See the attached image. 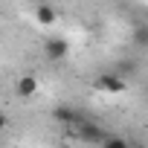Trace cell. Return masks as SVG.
<instances>
[{
  "instance_id": "7a4b0ae2",
  "label": "cell",
  "mask_w": 148,
  "mask_h": 148,
  "mask_svg": "<svg viewBox=\"0 0 148 148\" xmlns=\"http://www.w3.org/2000/svg\"><path fill=\"white\" fill-rule=\"evenodd\" d=\"M67 52H70V44H67V38H47L44 41V55H47V61H52V64H58V61H64L67 58Z\"/></svg>"
},
{
  "instance_id": "8992f818",
  "label": "cell",
  "mask_w": 148,
  "mask_h": 148,
  "mask_svg": "<svg viewBox=\"0 0 148 148\" xmlns=\"http://www.w3.org/2000/svg\"><path fill=\"white\" fill-rule=\"evenodd\" d=\"M131 44L139 49H148V23H136L131 29Z\"/></svg>"
},
{
  "instance_id": "52a82bcc",
  "label": "cell",
  "mask_w": 148,
  "mask_h": 148,
  "mask_svg": "<svg viewBox=\"0 0 148 148\" xmlns=\"http://www.w3.org/2000/svg\"><path fill=\"white\" fill-rule=\"evenodd\" d=\"M35 18H38V23H41V26H52V23H55V18H58V12H55L52 6L41 3V6L35 9Z\"/></svg>"
},
{
  "instance_id": "ba28073f",
  "label": "cell",
  "mask_w": 148,
  "mask_h": 148,
  "mask_svg": "<svg viewBox=\"0 0 148 148\" xmlns=\"http://www.w3.org/2000/svg\"><path fill=\"white\" fill-rule=\"evenodd\" d=\"M136 70H139L136 61H122V64L116 67V76H122V79H125V76H136Z\"/></svg>"
},
{
  "instance_id": "6da1fadb",
  "label": "cell",
  "mask_w": 148,
  "mask_h": 148,
  "mask_svg": "<svg viewBox=\"0 0 148 148\" xmlns=\"http://www.w3.org/2000/svg\"><path fill=\"white\" fill-rule=\"evenodd\" d=\"M70 131L76 134V136H79L82 142H87V145H102V142L108 139V131H105V128H102L99 122L87 119V116H84V119H82L79 125H73Z\"/></svg>"
},
{
  "instance_id": "30bf717a",
  "label": "cell",
  "mask_w": 148,
  "mask_h": 148,
  "mask_svg": "<svg viewBox=\"0 0 148 148\" xmlns=\"http://www.w3.org/2000/svg\"><path fill=\"white\" fill-rule=\"evenodd\" d=\"M6 125H9V119H6V113H0V131H6Z\"/></svg>"
},
{
  "instance_id": "9c48e42d",
  "label": "cell",
  "mask_w": 148,
  "mask_h": 148,
  "mask_svg": "<svg viewBox=\"0 0 148 148\" xmlns=\"http://www.w3.org/2000/svg\"><path fill=\"white\" fill-rule=\"evenodd\" d=\"M102 148H134L128 139H122V136H108L105 142H102Z\"/></svg>"
},
{
  "instance_id": "277c9868",
  "label": "cell",
  "mask_w": 148,
  "mask_h": 148,
  "mask_svg": "<svg viewBox=\"0 0 148 148\" xmlns=\"http://www.w3.org/2000/svg\"><path fill=\"white\" fill-rule=\"evenodd\" d=\"M52 116H55V119H58V122H64V125H67V128H73V125H79V122H82V119H84V116H82V113H79V110H73V108H70V105H58V108H55V110H52Z\"/></svg>"
},
{
  "instance_id": "3957f363",
  "label": "cell",
  "mask_w": 148,
  "mask_h": 148,
  "mask_svg": "<svg viewBox=\"0 0 148 148\" xmlns=\"http://www.w3.org/2000/svg\"><path fill=\"white\" fill-rule=\"evenodd\" d=\"M96 90H105V93H122L128 84L122 76H116V73H102V76H96Z\"/></svg>"
},
{
  "instance_id": "5b68a950",
  "label": "cell",
  "mask_w": 148,
  "mask_h": 148,
  "mask_svg": "<svg viewBox=\"0 0 148 148\" xmlns=\"http://www.w3.org/2000/svg\"><path fill=\"white\" fill-rule=\"evenodd\" d=\"M15 90H18V96L29 99V96L38 93V79H35V76H21V79L15 82Z\"/></svg>"
}]
</instances>
